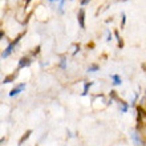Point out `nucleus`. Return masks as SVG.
<instances>
[{
  "label": "nucleus",
  "instance_id": "0eeeda50",
  "mask_svg": "<svg viewBox=\"0 0 146 146\" xmlns=\"http://www.w3.org/2000/svg\"><path fill=\"white\" fill-rule=\"evenodd\" d=\"M137 111H138V122L141 123V118H146V111L142 106H138V108H137Z\"/></svg>",
  "mask_w": 146,
  "mask_h": 146
},
{
  "label": "nucleus",
  "instance_id": "423d86ee",
  "mask_svg": "<svg viewBox=\"0 0 146 146\" xmlns=\"http://www.w3.org/2000/svg\"><path fill=\"white\" fill-rule=\"evenodd\" d=\"M31 134H32V130H27V131H25V133L23 134V137L20 138V141H19V146L23 145V143L25 142V141H27V139L29 138V137H31Z\"/></svg>",
  "mask_w": 146,
  "mask_h": 146
},
{
  "label": "nucleus",
  "instance_id": "f3484780",
  "mask_svg": "<svg viewBox=\"0 0 146 146\" xmlns=\"http://www.w3.org/2000/svg\"><path fill=\"white\" fill-rule=\"evenodd\" d=\"M89 1H90V0H81V5L84 7V5H86V4H89Z\"/></svg>",
  "mask_w": 146,
  "mask_h": 146
},
{
  "label": "nucleus",
  "instance_id": "ddd939ff",
  "mask_svg": "<svg viewBox=\"0 0 146 146\" xmlns=\"http://www.w3.org/2000/svg\"><path fill=\"white\" fill-rule=\"evenodd\" d=\"M98 69H100V66L97 65V64H92V65L88 66V72H96Z\"/></svg>",
  "mask_w": 146,
  "mask_h": 146
},
{
  "label": "nucleus",
  "instance_id": "1a4fd4ad",
  "mask_svg": "<svg viewBox=\"0 0 146 146\" xmlns=\"http://www.w3.org/2000/svg\"><path fill=\"white\" fill-rule=\"evenodd\" d=\"M111 78H113V84L114 85H121L122 84V80L118 74H111Z\"/></svg>",
  "mask_w": 146,
  "mask_h": 146
},
{
  "label": "nucleus",
  "instance_id": "dca6fc26",
  "mask_svg": "<svg viewBox=\"0 0 146 146\" xmlns=\"http://www.w3.org/2000/svg\"><path fill=\"white\" fill-rule=\"evenodd\" d=\"M121 17H122V25H121V27H123V25H125V23H126V15L122 12V16H121Z\"/></svg>",
  "mask_w": 146,
  "mask_h": 146
},
{
  "label": "nucleus",
  "instance_id": "39448f33",
  "mask_svg": "<svg viewBox=\"0 0 146 146\" xmlns=\"http://www.w3.org/2000/svg\"><path fill=\"white\" fill-rule=\"evenodd\" d=\"M31 62H32V60L29 57H21L19 60V69H21V68H25V66H29L31 65Z\"/></svg>",
  "mask_w": 146,
  "mask_h": 146
},
{
  "label": "nucleus",
  "instance_id": "20e7f679",
  "mask_svg": "<svg viewBox=\"0 0 146 146\" xmlns=\"http://www.w3.org/2000/svg\"><path fill=\"white\" fill-rule=\"evenodd\" d=\"M24 89H25V84H19L17 86H15V88H13L11 92H9V96H11V97L17 96L20 92H23Z\"/></svg>",
  "mask_w": 146,
  "mask_h": 146
},
{
  "label": "nucleus",
  "instance_id": "5701e85b",
  "mask_svg": "<svg viewBox=\"0 0 146 146\" xmlns=\"http://www.w3.org/2000/svg\"><path fill=\"white\" fill-rule=\"evenodd\" d=\"M122 1H126V0H122Z\"/></svg>",
  "mask_w": 146,
  "mask_h": 146
},
{
  "label": "nucleus",
  "instance_id": "9b49d317",
  "mask_svg": "<svg viewBox=\"0 0 146 146\" xmlns=\"http://www.w3.org/2000/svg\"><path fill=\"white\" fill-rule=\"evenodd\" d=\"M93 85V82H85L84 84V92H82V96H86L88 94V90H89V88Z\"/></svg>",
  "mask_w": 146,
  "mask_h": 146
},
{
  "label": "nucleus",
  "instance_id": "2eb2a0df",
  "mask_svg": "<svg viewBox=\"0 0 146 146\" xmlns=\"http://www.w3.org/2000/svg\"><path fill=\"white\" fill-rule=\"evenodd\" d=\"M38 52H40V45H37V46H36V48H35V50L32 52V54H33V56H36V54H37Z\"/></svg>",
  "mask_w": 146,
  "mask_h": 146
},
{
  "label": "nucleus",
  "instance_id": "4be33fe9",
  "mask_svg": "<svg viewBox=\"0 0 146 146\" xmlns=\"http://www.w3.org/2000/svg\"><path fill=\"white\" fill-rule=\"evenodd\" d=\"M29 1H31V0H25V4H28V3H29Z\"/></svg>",
  "mask_w": 146,
  "mask_h": 146
},
{
  "label": "nucleus",
  "instance_id": "412c9836",
  "mask_svg": "<svg viewBox=\"0 0 146 146\" xmlns=\"http://www.w3.org/2000/svg\"><path fill=\"white\" fill-rule=\"evenodd\" d=\"M49 1H61V0H49Z\"/></svg>",
  "mask_w": 146,
  "mask_h": 146
},
{
  "label": "nucleus",
  "instance_id": "6ab92c4d",
  "mask_svg": "<svg viewBox=\"0 0 146 146\" xmlns=\"http://www.w3.org/2000/svg\"><path fill=\"white\" fill-rule=\"evenodd\" d=\"M110 40H111V33L108 31V37H106V41H110Z\"/></svg>",
  "mask_w": 146,
  "mask_h": 146
},
{
  "label": "nucleus",
  "instance_id": "9d476101",
  "mask_svg": "<svg viewBox=\"0 0 146 146\" xmlns=\"http://www.w3.org/2000/svg\"><path fill=\"white\" fill-rule=\"evenodd\" d=\"M114 36H115V38L118 40V48H119V49H122V48H123V41H122V38L119 37L118 31H114Z\"/></svg>",
  "mask_w": 146,
  "mask_h": 146
},
{
  "label": "nucleus",
  "instance_id": "a211bd4d",
  "mask_svg": "<svg viewBox=\"0 0 146 146\" xmlns=\"http://www.w3.org/2000/svg\"><path fill=\"white\" fill-rule=\"evenodd\" d=\"M78 50H80V44H77V45H76V49H74V52H73V54H76L77 52H78Z\"/></svg>",
  "mask_w": 146,
  "mask_h": 146
},
{
  "label": "nucleus",
  "instance_id": "6e6552de",
  "mask_svg": "<svg viewBox=\"0 0 146 146\" xmlns=\"http://www.w3.org/2000/svg\"><path fill=\"white\" fill-rule=\"evenodd\" d=\"M16 76H17V73H12V74H9V76L4 77V78H3V84H8V82H11V81H15Z\"/></svg>",
  "mask_w": 146,
  "mask_h": 146
},
{
  "label": "nucleus",
  "instance_id": "f257e3e1",
  "mask_svg": "<svg viewBox=\"0 0 146 146\" xmlns=\"http://www.w3.org/2000/svg\"><path fill=\"white\" fill-rule=\"evenodd\" d=\"M23 36H24V32H23V33H20V35L15 38V41H12L11 44H9V45H8L7 48H5V50H4L3 53H1V58H7L8 56H9V54L12 53V50H13V48H15V46L17 45V42L20 41V38L23 37Z\"/></svg>",
  "mask_w": 146,
  "mask_h": 146
},
{
  "label": "nucleus",
  "instance_id": "aec40b11",
  "mask_svg": "<svg viewBox=\"0 0 146 146\" xmlns=\"http://www.w3.org/2000/svg\"><path fill=\"white\" fill-rule=\"evenodd\" d=\"M0 37H1V40H3V38H4V32H3V31L0 32Z\"/></svg>",
  "mask_w": 146,
  "mask_h": 146
},
{
  "label": "nucleus",
  "instance_id": "4468645a",
  "mask_svg": "<svg viewBox=\"0 0 146 146\" xmlns=\"http://www.w3.org/2000/svg\"><path fill=\"white\" fill-rule=\"evenodd\" d=\"M60 68H62V69H65L66 68V58L65 57L61 58V61H60Z\"/></svg>",
  "mask_w": 146,
  "mask_h": 146
},
{
  "label": "nucleus",
  "instance_id": "f03ea898",
  "mask_svg": "<svg viewBox=\"0 0 146 146\" xmlns=\"http://www.w3.org/2000/svg\"><path fill=\"white\" fill-rule=\"evenodd\" d=\"M77 21H78V25L84 29L85 28V9L84 8H80V9H78V13H77Z\"/></svg>",
  "mask_w": 146,
  "mask_h": 146
},
{
  "label": "nucleus",
  "instance_id": "7ed1b4c3",
  "mask_svg": "<svg viewBox=\"0 0 146 146\" xmlns=\"http://www.w3.org/2000/svg\"><path fill=\"white\" fill-rule=\"evenodd\" d=\"M130 137H131V139H133V141H134V142L137 143V145H141V146L143 145V141H142V134H141V133H139L138 130L133 131V133H131V134H130Z\"/></svg>",
  "mask_w": 146,
  "mask_h": 146
},
{
  "label": "nucleus",
  "instance_id": "f8f14e48",
  "mask_svg": "<svg viewBox=\"0 0 146 146\" xmlns=\"http://www.w3.org/2000/svg\"><path fill=\"white\" fill-rule=\"evenodd\" d=\"M119 104H121V111H127V109H129V105L125 102V101H122V100H119Z\"/></svg>",
  "mask_w": 146,
  "mask_h": 146
}]
</instances>
